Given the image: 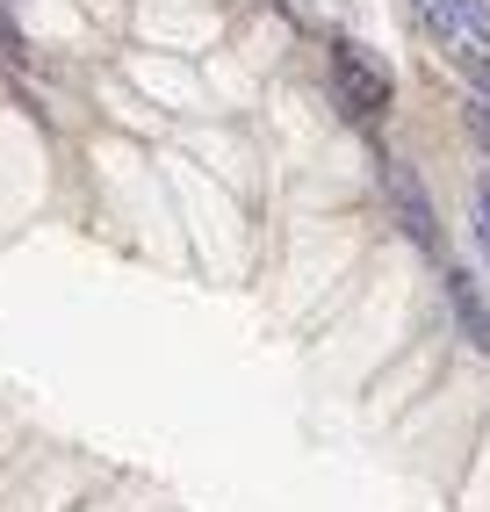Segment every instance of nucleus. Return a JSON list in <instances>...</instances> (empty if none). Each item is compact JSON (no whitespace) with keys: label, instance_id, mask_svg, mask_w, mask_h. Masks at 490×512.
Segmentation results:
<instances>
[{"label":"nucleus","instance_id":"nucleus-6","mask_svg":"<svg viewBox=\"0 0 490 512\" xmlns=\"http://www.w3.org/2000/svg\"><path fill=\"white\" fill-rule=\"evenodd\" d=\"M476 246L490 260V181H476Z\"/></svg>","mask_w":490,"mask_h":512},{"label":"nucleus","instance_id":"nucleus-4","mask_svg":"<svg viewBox=\"0 0 490 512\" xmlns=\"http://www.w3.org/2000/svg\"><path fill=\"white\" fill-rule=\"evenodd\" d=\"M447 311H454V325H462L469 347L490 354V303H483V289L462 275V267H447Z\"/></svg>","mask_w":490,"mask_h":512},{"label":"nucleus","instance_id":"nucleus-1","mask_svg":"<svg viewBox=\"0 0 490 512\" xmlns=\"http://www.w3.org/2000/svg\"><path fill=\"white\" fill-rule=\"evenodd\" d=\"M332 94H339V109L361 116V123L390 116V73H382V58H368L354 37L332 44Z\"/></svg>","mask_w":490,"mask_h":512},{"label":"nucleus","instance_id":"nucleus-5","mask_svg":"<svg viewBox=\"0 0 490 512\" xmlns=\"http://www.w3.org/2000/svg\"><path fill=\"white\" fill-rule=\"evenodd\" d=\"M0 58H15V65L29 58V37H22V22L8 15V0H0Z\"/></svg>","mask_w":490,"mask_h":512},{"label":"nucleus","instance_id":"nucleus-2","mask_svg":"<svg viewBox=\"0 0 490 512\" xmlns=\"http://www.w3.org/2000/svg\"><path fill=\"white\" fill-rule=\"evenodd\" d=\"M454 58H490V0H411Z\"/></svg>","mask_w":490,"mask_h":512},{"label":"nucleus","instance_id":"nucleus-7","mask_svg":"<svg viewBox=\"0 0 490 512\" xmlns=\"http://www.w3.org/2000/svg\"><path fill=\"white\" fill-rule=\"evenodd\" d=\"M462 73H469V87H476V101L490 109V58H462Z\"/></svg>","mask_w":490,"mask_h":512},{"label":"nucleus","instance_id":"nucleus-8","mask_svg":"<svg viewBox=\"0 0 490 512\" xmlns=\"http://www.w3.org/2000/svg\"><path fill=\"white\" fill-rule=\"evenodd\" d=\"M469 138L490 152V109H483V101H469Z\"/></svg>","mask_w":490,"mask_h":512},{"label":"nucleus","instance_id":"nucleus-3","mask_svg":"<svg viewBox=\"0 0 490 512\" xmlns=\"http://www.w3.org/2000/svg\"><path fill=\"white\" fill-rule=\"evenodd\" d=\"M382 195H390V210H397V224L411 231V246H426V253H440L433 195H426V181H418V174H411L404 159H390V152H382Z\"/></svg>","mask_w":490,"mask_h":512}]
</instances>
